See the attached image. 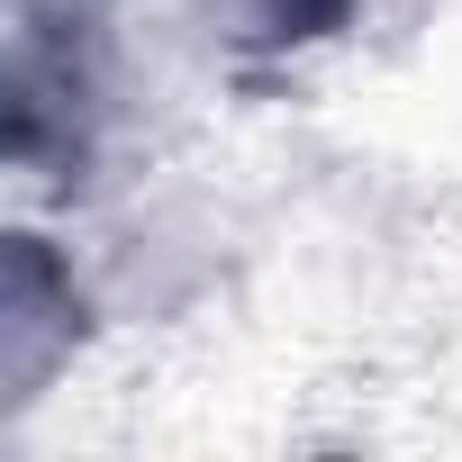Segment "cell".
Here are the masks:
<instances>
[{"label": "cell", "mask_w": 462, "mask_h": 462, "mask_svg": "<svg viewBox=\"0 0 462 462\" xmlns=\"http://www.w3.org/2000/svg\"><path fill=\"white\" fill-rule=\"evenodd\" d=\"M217 10V0H208ZM226 10L245 19V37H309V28H327L345 0H226Z\"/></svg>", "instance_id": "cell-1"}]
</instances>
